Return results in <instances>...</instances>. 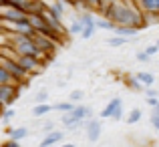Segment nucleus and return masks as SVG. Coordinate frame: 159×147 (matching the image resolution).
Returning <instances> with one entry per match:
<instances>
[{"label":"nucleus","mask_w":159,"mask_h":147,"mask_svg":"<svg viewBox=\"0 0 159 147\" xmlns=\"http://www.w3.org/2000/svg\"><path fill=\"white\" fill-rule=\"evenodd\" d=\"M83 97H85V91H73V93L69 95V101H73L75 105H81V101H83Z\"/></svg>","instance_id":"a878e982"},{"label":"nucleus","mask_w":159,"mask_h":147,"mask_svg":"<svg viewBox=\"0 0 159 147\" xmlns=\"http://www.w3.org/2000/svg\"><path fill=\"white\" fill-rule=\"evenodd\" d=\"M137 61L139 62H149L151 61V54H147L145 50H139V53H137Z\"/></svg>","instance_id":"cd10ccee"},{"label":"nucleus","mask_w":159,"mask_h":147,"mask_svg":"<svg viewBox=\"0 0 159 147\" xmlns=\"http://www.w3.org/2000/svg\"><path fill=\"white\" fill-rule=\"evenodd\" d=\"M6 133L12 137V139H16V141H22V139H26L28 135H30V131H28V127H6Z\"/></svg>","instance_id":"f8f14e48"},{"label":"nucleus","mask_w":159,"mask_h":147,"mask_svg":"<svg viewBox=\"0 0 159 147\" xmlns=\"http://www.w3.org/2000/svg\"><path fill=\"white\" fill-rule=\"evenodd\" d=\"M0 30H2V34H30V32H36L28 20H0Z\"/></svg>","instance_id":"f03ea898"},{"label":"nucleus","mask_w":159,"mask_h":147,"mask_svg":"<svg viewBox=\"0 0 159 147\" xmlns=\"http://www.w3.org/2000/svg\"><path fill=\"white\" fill-rule=\"evenodd\" d=\"M95 24H97V28H101V30H113V32H115V28H117V24L113 22V20H109L107 16H103V14L97 16Z\"/></svg>","instance_id":"2eb2a0df"},{"label":"nucleus","mask_w":159,"mask_h":147,"mask_svg":"<svg viewBox=\"0 0 159 147\" xmlns=\"http://www.w3.org/2000/svg\"><path fill=\"white\" fill-rule=\"evenodd\" d=\"M137 32H139V28H135V26H117L115 28V34L125 36V39H129V40H135Z\"/></svg>","instance_id":"4468645a"},{"label":"nucleus","mask_w":159,"mask_h":147,"mask_svg":"<svg viewBox=\"0 0 159 147\" xmlns=\"http://www.w3.org/2000/svg\"><path fill=\"white\" fill-rule=\"evenodd\" d=\"M0 147H22V145H20V141H16V139H12V137H10V139L4 141Z\"/></svg>","instance_id":"2f4dec72"},{"label":"nucleus","mask_w":159,"mask_h":147,"mask_svg":"<svg viewBox=\"0 0 159 147\" xmlns=\"http://www.w3.org/2000/svg\"><path fill=\"white\" fill-rule=\"evenodd\" d=\"M43 131H44V135L51 133V131H54V121H47V123L43 125Z\"/></svg>","instance_id":"72a5a7b5"},{"label":"nucleus","mask_w":159,"mask_h":147,"mask_svg":"<svg viewBox=\"0 0 159 147\" xmlns=\"http://www.w3.org/2000/svg\"><path fill=\"white\" fill-rule=\"evenodd\" d=\"M137 79H139L141 83H143L145 87H153L155 85V75L153 73H145V71H139V73H135Z\"/></svg>","instance_id":"a211bd4d"},{"label":"nucleus","mask_w":159,"mask_h":147,"mask_svg":"<svg viewBox=\"0 0 159 147\" xmlns=\"http://www.w3.org/2000/svg\"><path fill=\"white\" fill-rule=\"evenodd\" d=\"M0 20H28V12L24 8L0 2Z\"/></svg>","instance_id":"39448f33"},{"label":"nucleus","mask_w":159,"mask_h":147,"mask_svg":"<svg viewBox=\"0 0 159 147\" xmlns=\"http://www.w3.org/2000/svg\"><path fill=\"white\" fill-rule=\"evenodd\" d=\"M129 43V39H125V36H119V34H113L107 39V47L111 48H119V47H125V44Z\"/></svg>","instance_id":"f3484780"},{"label":"nucleus","mask_w":159,"mask_h":147,"mask_svg":"<svg viewBox=\"0 0 159 147\" xmlns=\"http://www.w3.org/2000/svg\"><path fill=\"white\" fill-rule=\"evenodd\" d=\"M20 89H22V85H0V101L4 107H10L12 103L18 101Z\"/></svg>","instance_id":"423d86ee"},{"label":"nucleus","mask_w":159,"mask_h":147,"mask_svg":"<svg viewBox=\"0 0 159 147\" xmlns=\"http://www.w3.org/2000/svg\"><path fill=\"white\" fill-rule=\"evenodd\" d=\"M145 97H159V89H153V87H145Z\"/></svg>","instance_id":"c756f323"},{"label":"nucleus","mask_w":159,"mask_h":147,"mask_svg":"<svg viewBox=\"0 0 159 147\" xmlns=\"http://www.w3.org/2000/svg\"><path fill=\"white\" fill-rule=\"evenodd\" d=\"M145 101H147V105H149V107H157V105H159V97H145Z\"/></svg>","instance_id":"c9c22d12"},{"label":"nucleus","mask_w":159,"mask_h":147,"mask_svg":"<svg viewBox=\"0 0 159 147\" xmlns=\"http://www.w3.org/2000/svg\"><path fill=\"white\" fill-rule=\"evenodd\" d=\"M145 53L151 54V57H155V54L159 53V44L155 43V44H149V47H145Z\"/></svg>","instance_id":"c85d7f7f"},{"label":"nucleus","mask_w":159,"mask_h":147,"mask_svg":"<svg viewBox=\"0 0 159 147\" xmlns=\"http://www.w3.org/2000/svg\"><path fill=\"white\" fill-rule=\"evenodd\" d=\"M137 4L145 14H159V0H137Z\"/></svg>","instance_id":"9b49d317"},{"label":"nucleus","mask_w":159,"mask_h":147,"mask_svg":"<svg viewBox=\"0 0 159 147\" xmlns=\"http://www.w3.org/2000/svg\"><path fill=\"white\" fill-rule=\"evenodd\" d=\"M0 85H20V83L16 81V79L12 77L6 69H2V67H0Z\"/></svg>","instance_id":"6ab92c4d"},{"label":"nucleus","mask_w":159,"mask_h":147,"mask_svg":"<svg viewBox=\"0 0 159 147\" xmlns=\"http://www.w3.org/2000/svg\"><path fill=\"white\" fill-rule=\"evenodd\" d=\"M85 133H87V139H89L91 143H97L99 137H101V133H103V123H101V119H95V117H93V119L87 121Z\"/></svg>","instance_id":"0eeeda50"},{"label":"nucleus","mask_w":159,"mask_h":147,"mask_svg":"<svg viewBox=\"0 0 159 147\" xmlns=\"http://www.w3.org/2000/svg\"><path fill=\"white\" fill-rule=\"evenodd\" d=\"M20 65L24 67V69L30 73V77H36V75H40L44 69H47V61L40 57H30V54H22L20 57Z\"/></svg>","instance_id":"20e7f679"},{"label":"nucleus","mask_w":159,"mask_h":147,"mask_svg":"<svg viewBox=\"0 0 159 147\" xmlns=\"http://www.w3.org/2000/svg\"><path fill=\"white\" fill-rule=\"evenodd\" d=\"M73 109H75L73 101H61V103L54 105V111H61V113H70Z\"/></svg>","instance_id":"412c9836"},{"label":"nucleus","mask_w":159,"mask_h":147,"mask_svg":"<svg viewBox=\"0 0 159 147\" xmlns=\"http://www.w3.org/2000/svg\"><path fill=\"white\" fill-rule=\"evenodd\" d=\"M65 2H66V4H69V6H70V8H77V6H79V4H81V2H83V0H65Z\"/></svg>","instance_id":"e433bc0d"},{"label":"nucleus","mask_w":159,"mask_h":147,"mask_svg":"<svg viewBox=\"0 0 159 147\" xmlns=\"http://www.w3.org/2000/svg\"><path fill=\"white\" fill-rule=\"evenodd\" d=\"M95 30H97V26H95V24H93V26H85V28H83V32H81V39L83 40L93 39V36H95Z\"/></svg>","instance_id":"393cba45"},{"label":"nucleus","mask_w":159,"mask_h":147,"mask_svg":"<svg viewBox=\"0 0 159 147\" xmlns=\"http://www.w3.org/2000/svg\"><path fill=\"white\" fill-rule=\"evenodd\" d=\"M157 44H159V39H157Z\"/></svg>","instance_id":"ea45409f"},{"label":"nucleus","mask_w":159,"mask_h":147,"mask_svg":"<svg viewBox=\"0 0 159 147\" xmlns=\"http://www.w3.org/2000/svg\"><path fill=\"white\" fill-rule=\"evenodd\" d=\"M51 8H52L54 12H57L58 16H61V18H65L66 10H69L70 6H69V4L65 2V0H52V2H51Z\"/></svg>","instance_id":"dca6fc26"},{"label":"nucleus","mask_w":159,"mask_h":147,"mask_svg":"<svg viewBox=\"0 0 159 147\" xmlns=\"http://www.w3.org/2000/svg\"><path fill=\"white\" fill-rule=\"evenodd\" d=\"M83 28H85V26H83V24H81V20H79V18H75L73 22L69 24V32H70V34H73V36H81Z\"/></svg>","instance_id":"4be33fe9"},{"label":"nucleus","mask_w":159,"mask_h":147,"mask_svg":"<svg viewBox=\"0 0 159 147\" xmlns=\"http://www.w3.org/2000/svg\"><path fill=\"white\" fill-rule=\"evenodd\" d=\"M14 117H16V111H14L12 107H6V109H4V115H2V123L8 125L12 119H14Z\"/></svg>","instance_id":"b1692460"},{"label":"nucleus","mask_w":159,"mask_h":147,"mask_svg":"<svg viewBox=\"0 0 159 147\" xmlns=\"http://www.w3.org/2000/svg\"><path fill=\"white\" fill-rule=\"evenodd\" d=\"M123 113H125V111H123V105H121V107L117 109L115 113H113V117H111V119H113V121H121V119H123Z\"/></svg>","instance_id":"473e14b6"},{"label":"nucleus","mask_w":159,"mask_h":147,"mask_svg":"<svg viewBox=\"0 0 159 147\" xmlns=\"http://www.w3.org/2000/svg\"><path fill=\"white\" fill-rule=\"evenodd\" d=\"M115 2H119V0H101V12H99V14H103L109 6H113Z\"/></svg>","instance_id":"7c9ffc66"},{"label":"nucleus","mask_w":159,"mask_h":147,"mask_svg":"<svg viewBox=\"0 0 159 147\" xmlns=\"http://www.w3.org/2000/svg\"><path fill=\"white\" fill-rule=\"evenodd\" d=\"M123 83H125V87H127L129 91H133V93H143L145 91V85L137 79V75H125Z\"/></svg>","instance_id":"1a4fd4ad"},{"label":"nucleus","mask_w":159,"mask_h":147,"mask_svg":"<svg viewBox=\"0 0 159 147\" xmlns=\"http://www.w3.org/2000/svg\"><path fill=\"white\" fill-rule=\"evenodd\" d=\"M51 111H54V105H51V103H39V105L32 107V117H34V119H40V117L48 115Z\"/></svg>","instance_id":"ddd939ff"},{"label":"nucleus","mask_w":159,"mask_h":147,"mask_svg":"<svg viewBox=\"0 0 159 147\" xmlns=\"http://www.w3.org/2000/svg\"><path fill=\"white\" fill-rule=\"evenodd\" d=\"M151 125H153V129L159 131V113H151Z\"/></svg>","instance_id":"f704fd0d"},{"label":"nucleus","mask_w":159,"mask_h":147,"mask_svg":"<svg viewBox=\"0 0 159 147\" xmlns=\"http://www.w3.org/2000/svg\"><path fill=\"white\" fill-rule=\"evenodd\" d=\"M141 117H143V111H141V109H133V111H129V115H127V125L139 123Z\"/></svg>","instance_id":"aec40b11"},{"label":"nucleus","mask_w":159,"mask_h":147,"mask_svg":"<svg viewBox=\"0 0 159 147\" xmlns=\"http://www.w3.org/2000/svg\"><path fill=\"white\" fill-rule=\"evenodd\" d=\"M39 103H48V91H40L34 97V105H39Z\"/></svg>","instance_id":"bb28decb"},{"label":"nucleus","mask_w":159,"mask_h":147,"mask_svg":"<svg viewBox=\"0 0 159 147\" xmlns=\"http://www.w3.org/2000/svg\"><path fill=\"white\" fill-rule=\"evenodd\" d=\"M58 147H77L75 143H62V145H58Z\"/></svg>","instance_id":"4c0bfd02"},{"label":"nucleus","mask_w":159,"mask_h":147,"mask_svg":"<svg viewBox=\"0 0 159 147\" xmlns=\"http://www.w3.org/2000/svg\"><path fill=\"white\" fill-rule=\"evenodd\" d=\"M121 105H123V99H121V97H113V99L105 105V109L99 113V117H101V119H111L113 113H115L117 109L121 107Z\"/></svg>","instance_id":"6e6552de"},{"label":"nucleus","mask_w":159,"mask_h":147,"mask_svg":"<svg viewBox=\"0 0 159 147\" xmlns=\"http://www.w3.org/2000/svg\"><path fill=\"white\" fill-rule=\"evenodd\" d=\"M153 113H159V105H157V107H153Z\"/></svg>","instance_id":"58836bf2"},{"label":"nucleus","mask_w":159,"mask_h":147,"mask_svg":"<svg viewBox=\"0 0 159 147\" xmlns=\"http://www.w3.org/2000/svg\"><path fill=\"white\" fill-rule=\"evenodd\" d=\"M62 137H65V133H62V131H51V133H47V135H44V139L40 141L39 147H52V145H58V143L62 141Z\"/></svg>","instance_id":"9d476101"},{"label":"nucleus","mask_w":159,"mask_h":147,"mask_svg":"<svg viewBox=\"0 0 159 147\" xmlns=\"http://www.w3.org/2000/svg\"><path fill=\"white\" fill-rule=\"evenodd\" d=\"M34 40H36L39 48L44 53V57H47V58H52L54 53H57V48L61 47V40L52 39V36H47V34H43V32H36Z\"/></svg>","instance_id":"7ed1b4c3"},{"label":"nucleus","mask_w":159,"mask_h":147,"mask_svg":"<svg viewBox=\"0 0 159 147\" xmlns=\"http://www.w3.org/2000/svg\"><path fill=\"white\" fill-rule=\"evenodd\" d=\"M0 67H2V69H6L8 73H10L12 77H14L22 87H26V85H28L30 73H28V71L24 69V67L20 65L18 61H10V58H2V57H0Z\"/></svg>","instance_id":"f257e3e1"},{"label":"nucleus","mask_w":159,"mask_h":147,"mask_svg":"<svg viewBox=\"0 0 159 147\" xmlns=\"http://www.w3.org/2000/svg\"><path fill=\"white\" fill-rule=\"evenodd\" d=\"M2 4H12V6H18V8H24V10L28 12V4H30V0H0Z\"/></svg>","instance_id":"5701e85b"}]
</instances>
